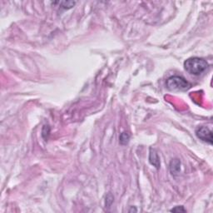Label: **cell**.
Masks as SVG:
<instances>
[{
  "label": "cell",
  "instance_id": "1",
  "mask_svg": "<svg viewBox=\"0 0 213 213\" xmlns=\"http://www.w3.org/2000/svg\"><path fill=\"white\" fill-rule=\"evenodd\" d=\"M208 68V64L206 60L200 58H191L184 63V69L188 73L198 76L204 73Z\"/></svg>",
  "mask_w": 213,
  "mask_h": 213
},
{
  "label": "cell",
  "instance_id": "2",
  "mask_svg": "<svg viewBox=\"0 0 213 213\" xmlns=\"http://www.w3.org/2000/svg\"><path fill=\"white\" fill-rule=\"evenodd\" d=\"M167 88L171 91H185L190 88V83L182 77L173 76L167 80Z\"/></svg>",
  "mask_w": 213,
  "mask_h": 213
},
{
  "label": "cell",
  "instance_id": "3",
  "mask_svg": "<svg viewBox=\"0 0 213 213\" xmlns=\"http://www.w3.org/2000/svg\"><path fill=\"white\" fill-rule=\"evenodd\" d=\"M196 137L205 142L212 144V132L206 127H199L196 130Z\"/></svg>",
  "mask_w": 213,
  "mask_h": 213
},
{
  "label": "cell",
  "instance_id": "4",
  "mask_svg": "<svg viewBox=\"0 0 213 213\" xmlns=\"http://www.w3.org/2000/svg\"><path fill=\"white\" fill-rule=\"evenodd\" d=\"M149 161L152 165H153L154 167H156V168H160V160L159 157H158V155H157V152L155 151L154 149L150 150V156H149Z\"/></svg>",
  "mask_w": 213,
  "mask_h": 213
},
{
  "label": "cell",
  "instance_id": "5",
  "mask_svg": "<svg viewBox=\"0 0 213 213\" xmlns=\"http://www.w3.org/2000/svg\"><path fill=\"white\" fill-rule=\"evenodd\" d=\"M59 5L61 6L62 8H65V9H69V8H71L72 7H73L75 5V2H73V1H64V2H59Z\"/></svg>",
  "mask_w": 213,
  "mask_h": 213
},
{
  "label": "cell",
  "instance_id": "6",
  "mask_svg": "<svg viewBox=\"0 0 213 213\" xmlns=\"http://www.w3.org/2000/svg\"><path fill=\"white\" fill-rule=\"evenodd\" d=\"M129 135L127 134V132H122L121 136H120V143L122 145H126L127 144V142L129 141Z\"/></svg>",
  "mask_w": 213,
  "mask_h": 213
},
{
  "label": "cell",
  "instance_id": "7",
  "mask_svg": "<svg viewBox=\"0 0 213 213\" xmlns=\"http://www.w3.org/2000/svg\"><path fill=\"white\" fill-rule=\"evenodd\" d=\"M180 163H181L178 159H176L175 161H173V162H172V164H173V166H174V168H171V172L173 173H173H177L179 172V170H180ZM172 164H171V165H172Z\"/></svg>",
  "mask_w": 213,
  "mask_h": 213
},
{
  "label": "cell",
  "instance_id": "8",
  "mask_svg": "<svg viewBox=\"0 0 213 213\" xmlns=\"http://www.w3.org/2000/svg\"><path fill=\"white\" fill-rule=\"evenodd\" d=\"M172 212H185L186 210L183 208V206H176L171 210Z\"/></svg>",
  "mask_w": 213,
  "mask_h": 213
}]
</instances>
